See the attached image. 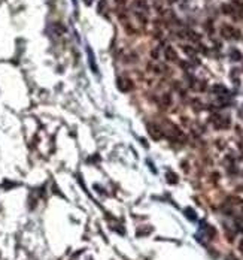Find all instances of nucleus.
Returning <instances> with one entry per match:
<instances>
[{
  "label": "nucleus",
  "instance_id": "obj_1",
  "mask_svg": "<svg viewBox=\"0 0 243 260\" xmlns=\"http://www.w3.org/2000/svg\"><path fill=\"white\" fill-rule=\"evenodd\" d=\"M116 85H118V88H119L121 91H130V90L133 88L131 81H130V79H124V78H118Z\"/></svg>",
  "mask_w": 243,
  "mask_h": 260
},
{
  "label": "nucleus",
  "instance_id": "obj_2",
  "mask_svg": "<svg viewBox=\"0 0 243 260\" xmlns=\"http://www.w3.org/2000/svg\"><path fill=\"white\" fill-rule=\"evenodd\" d=\"M148 129H149L148 132H149V135H151V138H152V139H157V140H158V139H161V136H163V130H161L157 124H149V127H148Z\"/></svg>",
  "mask_w": 243,
  "mask_h": 260
},
{
  "label": "nucleus",
  "instance_id": "obj_3",
  "mask_svg": "<svg viewBox=\"0 0 243 260\" xmlns=\"http://www.w3.org/2000/svg\"><path fill=\"white\" fill-rule=\"evenodd\" d=\"M164 55H166V58L168 61H176L178 60V54H176V51L172 48V46H167L166 51H164Z\"/></svg>",
  "mask_w": 243,
  "mask_h": 260
},
{
  "label": "nucleus",
  "instance_id": "obj_4",
  "mask_svg": "<svg viewBox=\"0 0 243 260\" xmlns=\"http://www.w3.org/2000/svg\"><path fill=\"white\" fill-rule=\"evenodd\" d=\"M221 33H222V36L227 37V39L233 37V35H236V37H237V32H236L231 26H224V27L221 29Z\"/></svg>",
  "mask_w": 243,
  "mask_h": 260
},
{
  "label": "nucleus",
  "instance_id": "obj_5",
  "mask_svg": "<svg viewBox=\"0 0 243 260\" xmlns=\"http://www.w3.org/2000/svg\"><path fill=\"white\" fill-rule=\"evenodd\" d=\"M212 91H213L215 94H219V96H224V94H227V93H228L227 87H224V85H221V84H216V85H213V87H212Z\"/></svg>",
  "mask_w": 243,
  "mask_h": 260
},
{
  "label": "nucleus",
  "instance_id": "obj_6",
  "mask_svg": "<svg viewBox=\"0 0 243 260\" xmlns=\"http://www.w3.org/2000/svg\"><path fill=\"white\" fill-rule=\"evenodd\" d=\"M176 178H178V176H176L175 174H172V172L167 174V181H168L170 184H175V182H178V179H176Z\"/></svg>",
  "mask_w": 243,
  "mask_h": 260
},
{
  "label": "nucleus",
  "instance_id": "obj_7",
  "mask_svg": "<svg viewBox=\"0 0 243 260\" xmlns=\"http://www.w3.org/2000/svg\"><path fill=\"white\" fill-rule=\"evenodd\" d=\"M185 214H186V217L188 218H191V220H196V212H194L192 209H185Z\"/></svg>",
  "mask_w": 243,
  "mask_h": 260
},
{
  "label": "nucleus",
  "instance_id": "obj_8",
  "mask_svg": "<svg viewBox=\"0 0 243 260\" xmlns=\"http://www.w3.org/2000/svg\"><path fill=\"white\" fill-rule=\"evenodd\" d=\"M184 51H185L188 55H194V54H196V50H194V48H189V46H184Z\"/></svg>",
  "mask_w": 243,
  "mask_h": 260
},
{
  "label": "nucleus",
  "instance_id": "obj_9",
  "mask_svg": "<svg viewBox=\"0 0 243 260\" xmlns=\"http://www.w3.org/2000/svg\"><path fill=\"white\" fill-rule=\"evenodd\" d=\"M231 57H233V60H240V58H242V54H240L237 50H234V51L231 53Z\"/></svg>",
  "mask_w": 243,
  "mask_h": 260
},
{
  "label": "nucleus",
  "instance_id": "obj_10",
  "mask_svg": "<svg viewBox=\"0 0 243 260\" xmlns=\"http://www.w3.org/2000/svg\"><path fill=\"white\" fill-rule=\"evenodd\" d=\"M222 12L224 14H231V6L230 5H224L222 6Z\"/></svg>",
  "mask_w": 243,
  "mask_h": 260
},
{
  "label": "nucleus",
  "instance_id": "obj_11",
  "mask_svg": "<svg viewBox=\"0 0 243 260\" xmlns=\"http://www.w3.org/2000/svg\"><path fill=\"white\" fill-rule=\"evenodd\" d=\"M163 103L164 105H170V96H168V94H164V96H163Z\"/></svg>",
  "mask_w": 243,
  "mask_h": 260
},
{
  "label": "nucleus",
  "instance_id": "obj_12",
  "mask_svg": "<svg viewBox=\"0 0 243 260\" xmlns=\"http://www.w3.org/2000/svg\"><path fill=\"white\" fill-rule=\"evenodd\" d=\"M85 3H87V5H91V3H92V0H85Z\"/></svg>",
  "mask_w": 243,
  "mask_h": 260
}]
</instances>
